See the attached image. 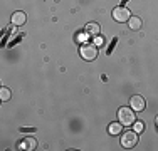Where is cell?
Returning a JSON list of instances; mask_svg holds the SVG:
<instances>
[{
    "instance_id": "obj_7",
    "label": "cell",
    "mask_w": 158,
    "mask_h": 151,
    "mask_svg": "<svg viewBox=\"0 0 158 151\" xmlns=\"http://www.w3.org/2000/svg\"><path fill=\"white\" fill-rule=\"evenodd\" d=\"M99 24H96V22H89L88 25H86V32L88 34H91V35H99Z\"/></svg>"
},
{
    "instance_id": "obj_4",
    "label": "cell",
    "mask_w": 158,
    "mask_h": 151,
    "mask_svg": "<svg viewBox=\"0 0 158 151\" xmlns=\"http://www.w3.org/2000/svg\"><path fill=\"white\" fill-rule=\"evenodd\" d=\"M130 17H131V14L126 7H116V9L113 10V18H114L116 22H128Z\"/></svg>"
},
{
    "instance_id": "obj_5",
    "label": "cell",
    "mask_w": 158,
    "mask_h": 151,
    "mask_svg": "<svg viewBox=\"0 0 158 151\" xmlns=\"http://www.w3.org/2000/svg\"><path fill=\"white\" fill-rule=\"evenodd\" d=\"M130 108L133 109V111H143V109L146 108V101H145V97L140 96V94L133 96V97L130 99Z\"/></svg>"
},
{
    "instance_id": "obj_3",
    "label": "cell",
    "mask_w": 158,
    "mask_h": 151,
    "mask_svg": "<svg viewBox=\"0 0 158 151\" xmlns=\"http://www.w3.org/2000/svg\"><path fill=\"white\" fill-rule=\"evenodd\" d=\"M138 143V133L136 131H125L121 134V146L126 149H131L135 148Z\"/></svg>"
},
{
    "instance_id": "obj_13",
    "label": "cell",
    "mask_w": 158,
    "mask_h": 151,
    "mask_svg": "<svg viewBox=\"0 0 158 151\" xmlns=\"http://www.w3.org/2000/svg\"><path fill=\"white\" fill-rule=\"evenodd\" d=\"M103 42H104V40L101 39L99 35H96V37H94V44H96V45H101V44H103Z\"/></svg>"
},
{
    "instance_id": "obj_9",
    "label": "cell",
    "mask_w": 158,
    "mask_h": 151,
    "mask_svg": "<svg viewBox=\"0 0 158 151\" xmlns=\"http://www.w3.org/2000/svg\"><path fill=\"white\" fill-rule=\"evenodd\" d=\"M128 25H130L131 30H138V29L141 27V18H140V17H130Z\"/></svg>"
},
{
    "instance_id": "obj_12",
    "label": "cell",
    "mask_w": 158,
    "mask_h": 151,
    "mask_svg": "<svg viewBox=\"0 0 158 151\" xmlns=\"http://www.w3.org/2000/svg\"><path fill=\"white\" fill-rule=\"evenodd\" d=\"M133 128H135V131H136V133H141V131H143V123H136V121H135Z\"/></svg>"
},
{
    "instance_id": "obj_10",
    "label": "cell",
    "mask_w": 158,
    "mask_h": 151,
    "mask_svg": "<svg viewBox=\"0 0 158 151\" xmlns=\"http://www.w3.org/2000/svg\"><path fill=\"white\" fill-rule=\"evenodd\" d=\"M121 126H123V124L121 123H119V121H118V123H113V124H110V128H108V129H110V134H119V133H121Z\"/></svg>"
},
{
    "instance_id": "obj_2",
    "label": "cell",
    "mask_w": 158,
    "mask_h": 151,
    "mask_svg": "<svg viewBox=\"0 0 158 151\" xmlns=\"http://www.w3.org/2000/svg\"><path fill=\"white\" fill-rule=\"evenodd\" d=\"M79 54H81V57L84 60H94L98 57V45L91 42L82 44L81 49H79Z\"/></svg>"
},
{
    "instance_id": "obj_6",
    "label": "cell",
    "mask_w": 158,
    "mask_h": 151,
    "mask_svg": "<svg viewBox=\"0 0 158 151\" xmlns=\"http://www.w3.org/2000/svg\"><path fill=\"white\" fill-rule=\"evenodd\" d=\"M35 146H37V141L34 138H25L22 143H19V148H20V149L32 151V149H35Z\"/></svg>"
},
{
    "instance_id": "obj_8",
    "label": "cell",
    "mask_w": 158,
    "mask_h": 151,
    "mask_svg": "<svg viewBox=\"0 0 158 151\" xmlns=\"http://www.w3.org/2000/svg\"><path fill=\"white\" fill-rule=\"evenodd\" d=\"M25 22V14L24 12H15L12 15V24L14 25H24Z\"/></svg>"
},
{
    "instance_id": "obj_11",
    "label": "cell",
    "mask_w": 158,
    "mask_h": 151,
    "mask_svg": "<svg viewBox=\"0 0 158 151\" xmlns=\"http://www.w3.org/2000/svg\"><path fill=\"white\" fill-rule=\"evenodd\" d=\"M10 96H12V92H10V89L7 88H2V91H0V97H2V101H9Z\"/></svg>"
},
{
    "instance_id": "obj_1",
    "label": "cell",
    "mask_w": 158,
    "mask_h": 151,
    "mask_svg": "<svg viewBox=\"0 0 158 151\" xmlns=\"http://www.w3.org/2000/svg\"><path fill=\"white\" fill-rule=\"evenodd\" d=\"M118 121L123 126H131L135 124V111L131 108H119L118 109Z\"/></svg>"
}]
</instances>
